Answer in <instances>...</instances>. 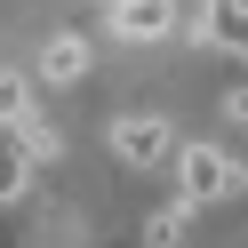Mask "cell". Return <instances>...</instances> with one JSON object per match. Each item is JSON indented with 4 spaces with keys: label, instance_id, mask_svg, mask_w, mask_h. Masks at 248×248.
Masks as SVG:
<instances>
[{
    "label": "cell",
    "instance_id": "3957f363",
    "mask_svg": "<svg viewBox=\"0 0 248 248\" xmlns=\"http://www.w3.org/2000/svg\"><path fill=\"white\" fill-rule=\"evenodd\" d=\"M120 40H168L176 32V0H112Z\"/></svg>",
    "mask_w": 248,
    "mask_h": 248
},
{
    "label": "cell",
    "instance_id": "7a4b0ae2",
    "mask_svg": "<svg viewBox=\"0 0 248 248\" xmlns=\"http://www.w3.org/2000/svg\"><path fill=\"white\" fill-rule=\"evenodd\" d=\"M112 152L128 168H160L168 152H176V128H168V120H112Z\"/></svg>",
    "mask_w": 248,
    "mask_h": 248
},
{
    "label": "cell",
    "instance_id": "8992f818",
    "mask_svg": "<svg viewBox=\"0 0 248 248\" xmlns=\"http://www.w3.org/2000/svg\"><path fill=\"white\" fill-rule=\"evenodd\" d=\"M184 232H192V200H184V192L144 216V248H184Z\"/></svg>",
    "mask_w": 248,
    "mask_h": 248
},
{
    "label": "cell",
    "instance_id": "30bf717a",
    "mask_svg": "<svg viewBox=\"0 0 248 248\" xmlns=\"http://www.w3.org/2000/svg\"><path fill=\"white\" fill-rule=\"evenodd\" d=\"M224 120H240V128H248V80H240V88H224Z\"/></svg>",
    "mask_w": 248,
    "mask_h": 248
},
{
    "label": "cell",
    "instance_id": "ba28073f",
    "mask_svg": "<svg viewBox=\"0 0 248 248\" xmlns=\"http://www.w3.org/2000/svg\"><path fill=\"white\" fill-rule=\"evenodd\" d=\"M24 184H32V160H24V152L8 144V136H0V200H16Z\"/></svg>",
    "mask_w": 248,
    "mask_h": 248
},
{
    "label": "cell",
    "instance_id": "9c48e42d",
    "mask_svg": "<svg viewBox=\"0 0 248 248\" xmlns=\"http://www.w3.org/2000/svg\"><path fill=\"white\" fill-rule=\"evenodd\" d=\"M24 112H32V96H24V80H16V72H0V136L16 128Z\"/></svg>",
    "mask_w": 248,
    "mask_h": 248
},
{
    "label": "cell",
    "instance_id": "52a82bcc",
    "mask_svg": "<svg viewBox=\"0 0 248 248\" xmlns=\"http://www.w3.org/2000/svg\"><path fill=\"white\" fill-rule=\"evenodd\" d=\"M40 72H48V80H80L88 72V40L80 32H56L48 48H40Z\"/></svg>",
    "mask_w": 248,
    "mask_h": 248
},
{
    "label": "cell",
    "instance_id": "6da1fadb",
    "mask_svg": "<svg viewBox=\"0 0 248 248\" xmlns=\"http://www.w3.org/2000/svg\"><path fill=\"white\" fill-rule=\"evenodd\" d=\"M168 160H176V184H184V200H192V208H208V200H232L240 192V160H232L224 144H176L168 152Z\"/></svg>",
    "mask_w": 248,
    "mask_h": 248
},
{
    "label": "cell",
    "instance_id": "5b68a950",
    "mask_svg": "<svg viewBox=\"0 0 248 248\" xmlns=\"http://www.w3.org/2000/svg\"><path fill=\"white\" fill-rule=\"evenodd\" d=\"M8 144H16V152H24V160H32V168H48L56 152H64V136H56V128H48V120H40V112H24L16 128H8Z\"/></svg>",
    "mask_w": 248,
    "mask_h": 248
},
{
    "label": "cell",
    "instance_id": "277c9868",
    "mask_svg": "<svg viewBox=\"0 0 248 248\" xmlns=\"http://www.w3.org/2000/svg\"><path fill=\"white\" fill-rule=\"evenodd\" d=\"M200 24H208V40H216V48L248 56V0H208V8H200Z\"/></svg>",
    "mask_w": 248,
    "mask_h": 248
}]
</instances>
